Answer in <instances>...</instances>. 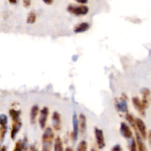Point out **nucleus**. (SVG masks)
<instances>
[{"label": "nucleus", "instance_id": "1", "mask_svg": "<svg viewBox=\"0 0 151 151\" xmlns=\"http://www.w3.org/2000/svg\"><path fill=\"white\" fill-rule=\"evenodd\" d=\"M54 137V134L52 129L49 127L46 128L42 136V151L51 150Z\"/></svg>", "mask_w": 151, "mask_h": 151}, {"label": "nucleus", "instance_id": "2", "mask_svg": "<svg viewBox=\"0 0 151 151\" xmlns=\"http://www.w3.org/2000/svg\"><path fill=\"white\" fill-rule=\"evenodd\" d=\"M67 11L76 16H83L86 15L89 11V8L85 5L70 4L67 8Z\"/></svg>", "mask_w": 151, "mask_h": 151}, {"label": "nucleus", "instance_id": "3", "mask_svg": "<svg viewBox=\"0 0 151 151\" xmlns=\"http://www.w3.org/2000/svg\"><path fill=\"white\" fill-rule=\"evenodd\" d=\"M8 117L4 114L0 115V140L2 143L5 139L8 129Z\"/></svg>", "mask_w": 151, "mask_h": 151}, {"label": "nucleus", "instance_id": "4", "mask_svg": "<svg viewBox=\"0 0 151 151\" xmlns=\"http://www.w3.org/2000/svg\"><path fill=\"white\" fill-rule=\"evenodd\" d=\"M94 135L96 137V143L97 144V146L99 149H101L105 146V142H104V137L103 134V132L101 129H99L97 127H95L94 129Z\"/></svg>", "mask_w": 151, "mask_h": 151}, {"label": "nucleus", "instance_id": "5", "mask_svg": "<svg viewBox=\"0 0 151 151\" xmlns=\"http://www.w3.org/2000/svg\"><path fill=\"white\" fill-rule=\"evenodd\" d=\"M73 132L71 133L72 138L74 141H76L78 139V133L80 131V126H79V122L78 119L77 117L76 113L74 111L73 114Z\"/></svg>", "mask_w": 151, "mask_h": 151}, {"label": "nucleus", "instance_id": "6", "mask_svg": "<svg viewBox=\"0 0 151 151\" xmlns=\"http://www.w3.org/2000/svg\"><path fill=\"white\" fill-rule=\"evenodd\" d=\"M49 114V109L47 107H44L40 111L38 122L40 127L44 129L46 126V122Z\"/></svg>", "mask_w": 151, "mask_h": 151}, {"label": "nucleus", "instance_id": "7", "mask_svg": "<svg viewBox=\"0 0 151 151\" xmlns=\"http://www.w3.org/2000/svg\"><path fill=\"white\" fill-rule=\"evenodd\" d=\"M133 105L135 109L137 111V112L143 117H144L146 114L145 112V108L143 105V103L142 102V100H140V99L137 97H133L132 99Z\"/></svg>", "mask_w": 151, "mask_h": 151}, {"label": "nucleus", "instance_id": "8", "mask_svg": "<svg viewBox=\"0 0 151 151\" xmlns=\"http://www.w3.org/2000/svg\"><path fill=\"white\" fill-rule=\"evenodd\" d=\"M120 133L121 135L126 139H130L133 137V133L129 126L125 122H122L120 127Z\"/></svg>", "mask_w": 151, "mask_h": 151}, {"label": "nucleus", "instance_id": "9", "mask_svg": "<svg viewBox=\"0 0 151 151\" xmlns=\"http://www.w3.org/2000/svg\"><path fill=\"white\" fill-rule=\"evenodd\" d=\"M126 96L122 97L121 99L116 101L115 107L118 111L122 113H126L128 111L127 104L126 102Z\"/></svg>", "mask_w": 151, "mask_h": 151}, {"label": "nucleus", "instance_id": "10", "mask_svg": "<svg viewBox=\"0 0 151 151\" xmlns=\"http://www.w3.org/2000/svg\"><path fill=\"white\" fill-rule=\"evenodd\" d=\"M136 121L137 128V130H138L140 134L141 135L143 139L146 140L147 134L146 127L145 123L140 118H137L136 119Z\"/></svg>", "mask_w": 151, "mask_h": 151}, {"label": "nucleus", "instance_id": "11", "mask_svg": "<svg viewBox=\"0 0 151 151\" xmlns=\"http://www.w3.org/2000/svg\"><path fill=\"white\" fill-rule=\"evenodd\" d=\"M51 122L53 128L58 131L61 129V116L60 113L57 111H54L52 113V116L51 117Z\"/></svg>", "mask_w": 151, "mask_h": 151}, {"label": "nucleus", "instance_id": "12", "mask_svg": "<svg viewBox=\"0 0 151 151\" xmlns=\"http://www.w3.org/2000/svg\"><path fill=\"white\" fill-rule=\"evenodd\" d=\"M21 126H22V123H21V120L18 121L12 122V128L11 131V138L12 140H14L15 139L17 134L20 130Z\"/></svg>", "mask_w": 151, "mask_h": 151}, {"label": "nucleus", "instance_id": "13", "mask_svg": "<svg viewBox=\"0 0 151 151\" xmlns=\"http://www.w3.org/2000/svg\"><path fill=\"white\" fill-rule=\"evenodd\" d=\"M90 28V24L87 22H83L75 25L73 28V31L76 33H82L87 31Z\"/></svg>", "mask_w": 151, "mask_h": 151}, {"label": "nucleus", "instance_id": "14", "mask_svg": "<svg viewBox=\"0 0 151 151\" xmlns=\"http://www.w3.org/2000/svg\"><path fill=\"white\" fill-rule=\"evenodd\" d=\"M78 122L80 126V131L81 134H84L87 128V121L85 115L83 113H80L78 117Z\"/></svg>", "mask_w": 151, "mask_h": 151}, {"label": "nucleus", "instance_id": "15", "mask_svg": "<svg viewBox=\"0 0 151 151\" xmlns=\"http://www.w3.org/2000/svg\"><path fill=\"white\" fill-rule=\"evenodd\" d=\"M135 135H136V140L138 150L139 151H147L146 147L143 142V139H142L141 135L139 134V132H138L137 131H136Z\"/></svg>", "mask_w": 151, "mask_h": 151}, {"label": "nucleus", "instance_id": "16", "mask_svg": "<svg viewBox=\"0 0 151 151\" xmlns=\"http://www.w3.org/2000/svg\"><path fill=\"white\" fill-rule=\"evenodd\" d=\"M38 111H39V107L38 105L35 104L32 106L31 109V111H30V122H31V123L32 124L35 123Z\"/></svg>", "mask_w": 151, "mask_h": 151}, {"label": "nucleus", "instance_id": "17", "mask_svg": "<svg viewBox=\"0 0 151 151\" xmlns=\"http://www.w3.org/2000/svg\"><path fill=\"white\" fill-rule=\"evenodd\" d=\"M9 114L12 120V122L20 120V114L21 111L17 110L14 109H11L9 110Z\"/></svg>", "mask_w": 151, "mask_h": 151}, {"label": "nucleus", "instance_id": "18", "mask_svg": "<svg viewBox=\"0 0 151 151\" xmlns=\"http://www.w3.org/2000/svg\"><path fill=\"white\" fill-rule=\"evenodd\" d=\"M126 119L127 120L129 124L132 126V127L134 129V130L135 132L137 131V128L136 126V119H134L133 115L130 113H127L126 114Z\"/></svg>", "mask_w": 151, "mask_h": 151}, {"label": "nucleus", "instance_id": "19", "mask_svg": "<svg viewBox=\"0 0 151 151\" xmlns=\"http://www.w3.org/2000/svg\"><path fill=\"white\" fill-rule=\"evenodd\" d=\"M54 151H63V142L59 136L55 139L54 144Z\"/></svg>", "mask_w": 151, "mask_h": 151}, {"label": "nucleus", "instance_id": "20", "mask_svg": "<svg viewBox=\"0 0 151 151\" xmlns=\"http://www.w3.org/2000/svg\"><path fill=\"white\" fill-rule=\"evenodd\" d=\"M37 15L34 11H30L27 15V23L29 24H32L36 21Z\"/></svg>", "mask_w": 151, "mask_h": 151}, {"label": "nucleus", "instance_id": "21", "mask_svg": "<svg viewBox=\"0 0 151 151\" xmlns=\"http://www.w3.org/2000/svg\"><path fill=\"white\" fill-rule=\"evenodd\" d=\"M137 142L136 139L134 137L130 139V143L129 144V149L130 151H139L138 147H137Z\"/></svg>", "mask_w": 151, "mask_h": 151}, {"label": "nucleus", "instance_id": "22", "mask_svg": "<svg viewBox=\"0 0 151 151\" xmlns=\"http://www.w3.org/2000/svg\"><path fill=\"white\" fill-rule=\"evenodd\" d=\"M76 151H87V143L85 140H81L78 143Z\"/></svg>", "mask_w": 151, "mask_h": 151}, {"label": "nucleus", "instance_id": "23", "mask_svg": "<svg viewBox=\"0 0 151 151\" xmlns=\"http://www.w3.org/2000/svg\"><path fill=\"white\" fill-rule=\"evenodd\" d=\"M22 150H23V147H22V141L21 140H18L15 143L13 151H22Z\"/></svg>", "mask_w": 151, "mask_h": 151}, {"label": "nucleus", "instance_id": "24", "mask_svg": "<svg viewBox=\"0 0 151 151\" xmlns=\"http://www.w3.org/2000/svg\"><path fill=\"white\" fill-rule=\"evenodd\" d=\"M23 141H22V147H23V150L24 151H27V149H28V140L27 137H24L23 139Z\"/></svg>", "mask_w": 151, "mask_h": 151}, {"label": "nucleus", "instance_id": "25", "mask_svg": "<svg viewBox=\"0 0 151 151\" xmlns=\"http://www.w3.org/2000/svg\"><path fill=\"white\" fill-rule=\"evenodd\" d=\"M111 151H123V150H122V148L119 145H116L112 147Z\"/></svg>", "mask_w": 151, "mask_h": 151}, {"label": "nucleus", "instance_id": "26", "mask_svg": "<svg viewBox=\"0 0 151 151\" xmlns=\"http://www.w3.org/2000/svg\"><path fill=\"white\" fill-rule=\"evenodd\" d=\"M22 3H23V6L24 7L28 8L31 5V0H23Z\"/></svg>", "mask_w": 151, "mask_h": 151}, {"label": "nucleus", "instance_id": "27", "mask_svg": "<svg viewBox=\"0 0 151 151\" xmlns=\"http://www.w3.org/2000/svg\"><path fill=\"white\" fill-rule=\"evenodd\" d=\"M42 1L45 4L48 5H51L54 2V0H42Z\"/></svg>", "mask_w": 151, "mask_h": 151}, {"label": "nucleus", "instance_id": "28", "mask_svg": "<svg viewBox=\"0 0 151 151\" xmlns=\"http://www.w3.org/2000/svg\"><path fill=\"white\" fill-rule=\"evenodd\" d=\"M30 150L31 151H38L37 148L36 147L35 145H31L30 146Z\"/></svg>", "mask_w": 151, "mask_h": 151}, {"label": "nucleus", "instance_id": "29", "mask_svg": "<svg viewBox=\"0 0 151 151\" xmlns=\"http://www.w3.org/2000/svg\"><path fill=\"white\" fill-rule=\"evenodd\" d=\"M78 3L81 4H86L88 2V0H76Z\"/></svg>", "mask_w": 151, "mask_h": 151}, {"label": "nucleus", "instance_id": "30", "mask_svg": "<svg viewBox=\"0 0 151 151\" xmlns=\"http://www.w3.org/2000/svg\"><path fill=\"white\" fill-rule=\"evenodd\" d=\"M147 137H148V140H149V142L151 144V130H150L148 132V134H147Z\"/></svg>", "mask_w": 151, "mask_h": 151}, {"label": "nucleus", "instance_id": "31", "mask_svg": "<svg viewBox=\"0 0 151 151\" xmlns=\"http://www.w3.org/2000/svg\"><path fill=\"white\" fill-rule=\"evenodd\" d=\"M8 2L11 4H13V5H15L17 4V0H8Z\"/></svg>", "mask_w": 151, "mask_h": 151}, {"label": "nucleus", "instance_id": "32", "mask_svg": "<svg viewBox=\"0 0 151 151\" xmlns=\"http://www.w3.org/2000/svg\"><path fill=\"white\" fill-rule=\"evenodd\" d=\"M1 151H7V149H6V147L5 145H3V146L1 147Z\"/></svg>", "mask_w": 151, "mask_h": 151}, {"label": "nucleus", "instance_id": "33", "mask_svg": "<svg viewBox=\"0 0 151 151\" xmlns=\"http://www.w3.org/2000/svg\"><path fill=\"white\" fill-rule=\"evenodd\" d=\"M65 151H73V149L71 147H67L65 149Z\"/></svg>", "mask_w": 151, "mask_h": 151}, {"label": "nucleus", "instance_id": "34", "mask_svg": "<svg viewBox=\"0 0 151 151\" xmlns=\"http://www.w3.org/2000/svg\"><path fill=\"white\" fill-rule=\"evenodd\" d=\"M90 151H97V150H95L94 149H91Z\"/></svg>", "mask_w": 151, "mask_h": 151}]
</instances>
